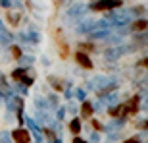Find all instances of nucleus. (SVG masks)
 Masks as SVG:
<instances>
[{
    "label": "nucleus",
    "mask_w": 148,
    "mask_h": 143,
    "mask_svg": "<svg viewBox=\"0 0 148 143\" xmlns=\"http://www.w3.org/2000/svg\"><path fill=\"white\" fill-rule=\"evenodd\" d=\"M123 2L125 0H94V2H88V12H106V14H110L114 10L123 8Z\"/></svg>",
    "instance_id": "obj_4"
},
{
    "label": "nucleus",
    "mask_w": 148,
    "mask_h": 143,
    "mask_svg": "<svg viewBox=\"0 0 148 143\" xmlns=\"http://www.w3.org/2000/svg\"><path fill=\"white\" fill-rule=\"evenodd\" d=\"M140 110H144V112H148V95H144L143 103H140Z\"/></svg>",
    "instance_id": "obj_39"
},
{
    "label": "nucleus",
    "mask_w": 148,
    "mask_h": 143,
    "mask_svg": "<svg viewBox=\"0 0 148 143\" xmlns=\"http://www.w3.org/2000/svg\"><path fill=\"white\" fill-rule=\"evenodd\" d=\"M73 60H75V64L79 68H83V70H92V68H94V62H92V58H90V54H85V52L75 50Z\"/></svg>",
    "instance_id": "obj_8"
},
{
    "label": "nucleus",
    "mask_w": 148,
    "mask_h": 143,
    "mask_svg": "<svg viewBox=\"0 0 148 143\" xmlns=\"http://www.w3.org/2000/svg\"><path fill=\"white\" fill-rule=\"evenodd\" d=\"M77 50L85 52V54H90V52H96V44L92 41H81V43H77Z\"/></svg>",
    "instance_id": "obj_23"
},
{
    "label": "nucleus",
    "mask_w": 148,
    "mask_h": 143,
    "mask_svg": "<svg viewBox=\"0 0 148 143\" xmlns=\"http://www.w3.org/2000/svg\"><path fill=\"white\" fill-rule=\"evenodd\" d=\"M146 17H148V4H146Z\"/></svg>",
    "instance_id": "obj_45"
},
{
    "label": "nucleus",
    "mask_w": 148,
    "mask_h": 143,
    "mask_svg": "<svg viewBox=\"0 0 148 143\" xmlns=\"http://www.w3.org/2000/svg\"><path fill=\"white\" fill-rule=\"evenodd\" d=\"M114 33V31H110V29H92L90 33H87V41H106V39L110 37V35Z\"/></svg>",
    "instance_id": "obj_16"
},
{
    "label": "nucleus",
    "mask_w": 148,
    "mask_h": 143,
    "mask_svg": "<svg viewBox=\"0 0 148 143\" xmlns=\"http://www.w3.org/2000/svg\"><path fill=\"white\" fill-rule=\"evenodd\" d=\"M106 112H108L112 118H125V120H127V114H125V106H123V103H117V105L110 106V108H106Z\"/></svg>",
    "instance_id": "obj_20"
},
{
    "label": "nucleus",
    "mask_w": 148,
    "mask_h": 143,
    "mask_svg": "<svg viewBox=\"0 0 148 143\" xmlns=\"http://www.w3.org/2000/svg\"><path fill=\"white\" fill-rule=\"evenodd\" d=\"M10 133H12V143H33V133L29 132L25 126L12 128Z\"/></svg>",
    "instance_id": "obj_5"
},
{
    "label": "nucleus",
    "mask_w": 148,
    "mask_h": 143,
    "mask_svg": "<svg viewBox=\"0 0 148 143\" xmlns=\"http://www.w3.org/2000/svg\"><path fill=\"white\" fill-rule=\"evenodd\" d=\"M12 91H14L16 95H19V97H23V99H25V97L29 95V89L25 87V85H21V83H14V87H12Z\"/></svg>",
    "instance_id": "obj_29"
},
{
    "label": "nucleus",
    "mask_w": 148,
    "mask_h": 143,
    "mask_svg": "<svg viewBox=\"0 0 148 143\" xmlns=\"http://www.w3.org/2000/svg\"><path fill=\"white\" fill-rule=\"evenodd\" d=\"M33 105H35V110H40V112H50L48 101H46V97H44V95H35Z\"/></svg>",
    "instance_id": "obj_21"
},
{
    "label": "nucleus",
    "mask_w": 148,
    "mask_h": 143,
    "mask_svg": "<svg viewBox=\"0 0 148 143\" xmlns=\"http://www.w3.org/2000/svg\"><path fill=\"white\" fill-rule=\"evenodd\" d=\"M106 19L112 22L114 29H121V27H129V25H131L133 16H131V12H129V8H119V10L110 12V14L106 16Z\"/></svg>",
    "instance_id": "obj_2"
},
{
    "label": "nucleus",
    "mask_w": 148,
    "mask_h": 143,
    "mask_svg": "<svg viewBox=\"0 0 148 143\" xmlns=\"http://www.w3.org/2000/svg\"><path fill=\"white\" fill-rule=\"evenodd\" d=\"M66 110H67V114H71V118H75V116H79V106L73 103V101H69L66 105Z\"/></svg>",
    "instance_id": "obj_32"
},
{
    "label": "nucleus",
    "mask_w": 148,
    "mask_h": 143,
    "mask_svg": "<svg viewBox=\"0 0 148 143\" xmlns=\"http://www.w3.org/2000/svg\"><path fill=\"white\" fill-rule=\"evenodd\" d=\"M0 101H2V97H0Z\"/></svg>",
    "instance_id": "obj_46"
},
{
    "label": "nucleus",
    "mask_w": 148,
    "mask_h": 143,
    "mask_svg": "<svg viewBox=\"0 0 148 143\" xmlns=\"http://www.w3.org/2000/svg\"><path fill=\"white\" fill-rule=\"evenodd\" d=\"M127 126L125 118H112L108 124H104V133L106 135H112V133H121V130Z\"/></svg>",
    "instance_id": "obj_7"
},
{
    "label": "nucleus",
    "mask_w": 148,
    "mask_h": 143,
    "mask_svg": "<svg viewBox=\"0 0 148 143\" xmlns=\"http://www.w3.org/2000/svg\"><path fill=\"white\" fill-rule=\"evenodd\" d=\"M87 14H88V4H85V2H71V4L66 6V10H64L66 22L73 23V27H75L81 19H85Z\"/></svg>",
    "instance_id": "obj_1"
},
{
    "label": "nucleus",
    "mask_w": 148,
    "mask_h": 143,
    "mask_svg": "<svg viewBox=\"0 0 148 143\" xmlns=\"http://www.w3.org/2000/svg\"><path fill=\"white\" fill-rule=\"evenodd\" d=\"M66 114H67V110H66V106H58V108H56L54 110V118H56V120H58V122H64V118H66Z\"/></svg>",
    "instance_id": "obj_33"
},
{
    "label": "nucleus",
    "mask_w": 148,
    "mask_h": 143,
    "mask_svg": "<svg viewBox=\"0 0 148 143\" xmlns=\"http://www.w3.org/2000/svg\"><path fill=\"white\" fill-rule=\"evenodd\" d=\"M46 97V101H48V106H50V112H54L58 106H60V97H58V93H48V95H44Z\"/></svg>",
    "instance_id": "obj_27"
},
{
    "label": "nucleus",
    "mask_w": 148,
    "mask_h": 143,
    "mask_svg": "<svg viewBox=\"0 0 148 143\" xmlns=\"http://www.w3.org/2000/svg\"><path fill=\"white\" fill-rule=\"evenodd\" d=\"M35 62H37V56L35 54H25V52H23V56L17 60V64H19L21 68H33Z\"/></svg>",
    "instance_id": "obj_25"
},
{
    "label": "nucleus",
    "mask_w": 148,
    "mask_h": 143,
    "mask_svg": "<svg viewBox=\"0 0 148 143\" xmlns=\"http://www.w3.org/2000/svg\"><path fill=\"white\" fill-rule=\"evenodd\" d=\"M137 66H138V68H144V70L148 72V56H144L143 60H138V62H137Z\"/></svg>",
    "instance_id": "obj_38"
},
{
    "label": "nucleus",
    "mask_w": 148,
    "mask_h": 143,
    "mask_svg": "<svg viewBox=\"0 0 148 143\" xmlns=\"http://www.w3.org/2000/svg\"><path fill=\"white\" fill-rule=\"evenodd\" d=\"M140 103H143V97H140V95H133V97H129V99L123 103L127 118H129V116H135V114H138V112H140Z\"/></svg>",
    "instance_id": "obj_6"
},
{
    "label": "nucleus",
    "mask_w": 148,
    "mask_h": 143,
    "mask_svg": "<svg viewBox=\"0 0 148 143\" xmlns=\"http://www.w3.org/2000/svg\"><path fill=\"white\" fill-rule=\"evenodd\" d=\"M54 143H64V139H62V135H58V137H56V141Z\"/></svg>",
    "instance_id": "obj_43"
},
{
    "label": "nucleus",
    "mask_w": 148,
    "mask_h": 143,
    "mask_svg": "<svg viewBox=\"0 0 148 143\" xmlns=\"http://www.w3.org/2000/svg\"><path fill=\"white\" fill-rule=\"evenodd\" d=\"M98 103L104 106V108H110V106H114V105L119 103V95L110 93V95H104V97H98Z\"/></svg>",
    "instance_id": "obj_19"
},
{
    "label": "nucleus",
    "mask_w": 148,
    "mask_h": 143,
    "mask_svg": "<svg viewBox=\"0 0 148 143\" xmlns=\"http://www.w3.org/2000/svg\"><path fill=\"white\" fill-rule=\"evenodd\" d=\"M90 126H92V132H98V133H104V124L96 118H90Z\"/></svg>",
    "instance_id": "obj_34"
},
{
    "label": "nucleus",
    "mask_w": 148,
    "mask_h": 143,
    "mask_svg": "<svg viewBox=\"0 0 148 143\" xmlns=\"http://www.w3.org/2000/svg\"><path fill=\"white\" fill-rule=\"evenodd\" d=\"M6 19L10 23V27H17V25H21V23H27V17H23V12H19V10L6 12Z\"/></svg>",
    "instance_id": "obj_10"
},
{
    "label": "nucleus",
    "mask_w": 148,
    "mask_h": 143,
    "mask_svg": "<svg viewBox=\"0 0 148 143\" xmlns=\"http://www.w3.org/2000/svg\"><path fill=\"white\" fill-rule=\"evenodd\" d=\"M102 143H117V141H114V139H110V137H108L106 141H102Z\"/></svg>",
    "instance_id": "obj_44"
},
{
    "label": "nucleus",
    "mask_w": 148,
    "mask_h": 143,
    "mask_svg": "<svg viewBox=\"0 0 148 143\" xmlns=\"http://www.w3.org/2000/svg\"><path fill=\"white\" fill-rule=\"evenodd\" d=\"M25 70H27V68H21V66L14 68V70L10 72V79L14 83H21V79L25 77Z\"/></svg>",
    "instance_id": "obj_24"
},
{
    "label": "nucleus",
    "mask_w": 148,
    "mask_h": 143,
    "mask_svg": "<svg viewBox=\"0 0 148 143\" xmlns=\"http://www.w3.org/2000/svg\"><path fill=\"white\" fill-rule=\"evenodd\" d=\"M8 50H10V56H12L16 62L23 56V49L19 47V44H10V47H8Z\"/></svg>",
    "instance_id": "obj_28"
},
{
    "label": "nucleus",
    "mask_w": 148,
    "mask_h": 143,
    "mask_svg": "<svg viewBox=\"0 0 148 143\" xmlns=\"http://www.w3.org/2000/svg\"><path fill=\"white\" fill-rule=\"evenodd\" d=\"M48 85L54 89V93H64L66 79H62V77H58V76H48Z\"/></svg>",
    "instance_id": "obj_18"
},
{
    "label": "nucleus",
    "mask_w": 148,
    "mask_h": 143,
    "mask_svg": "<svg viewBox=\"0 0 148 143\" xmlns=\"http://www.w3.org/2000/svg\"><path fill=\"white\" fill-rule=\"evenodd\" d=\"M73 99H77L79 103H85L87 101V91L83 87H75L73 89Z\"/></svg>",
    "instance_id": "obj_31"
},
{
    "label": "nucleus",
    "mask_w": 148,
    "mask_h": 143,
    "mask_svg": "<svg viewBox=\"0 0 148 143\" xmlns=\"http://www.w3.org/2000/svg\"><path fill=\"white\" fill-rule=\"evenodd\" d=\"M88 143H102V133L90 132V133H88Z\"/></svg>",
    "instance_id": "obj_36"
},
{
    "label": "nucleus",
    "mask_w": 148,
    "mask_h": 143,
    "mask_svg": "<svg viewBox=\"0 0 148 143\" xmlns=\"http://www.w3.org/2000/svg\"><path fill=\"white\" fill-rule=\"evenodd\" d=\"M135 47L133 44H119V47H108L104 50V60L106 62H117L119 58H123L125 54H131L135 52Z\"/></svg>",
    "instance_id": "obj_3"
},
{
    "label": "nucleus",
    "mask_w": 148,
    "mask_h": 143,
    "mask_svg": "<svg viewBox=\"0 0 148 143\" xmlns=\"http://www.w3.org/2000/svg\"><path fill=\"white\" fill-rule=\"evenodd\" d=\"M0 8L10 12V10H14V4H12V0H0Z\"/></svg>",
    "instance_id": "obj_37"
},
{
    "label": "nucleus",
    "mask_w": 148,
    "mask_h": 143,
    "mask_svg": "<svg viewBox=\"0 0 148 143\" xmlns=\"http://www.w3.org/2000/svg\"><path fill=\"white\" fill-rule=\"evenodd\" d=\"M129 12H131L133 19H137V17H146V4L133 6V8H129Z\"/></svg>",
    "instance_id": "obj_26"
},
{
    "label": "nucleus",
    "mask_w": 148,
    "mask_h": 143,
    "mask_svg": "<svg viewBox=\"0 0 148 143\" xmlns=\"http://www.w3.org/2000/svg\"><path fill=\"white\" fill-rule=\"evenodd\" d=\"M129 31H131V35L146 33L148 31V17H137V19H133L131 25H129Z\"/></svg>",
    "instance_id": "obj_9"
},
{
    "label": "nucleus",
    "mask_w": 148,
    "mask_h": 143,
    "mask_svg": "<svg viewBox=\"0 0 148 143\" xmlns=\"http://www.w3.org/2000/svg\"><path fill=\"white\" fill-rule=\"evenodd\" d=\"M14 91H12V85H10V81H8V77H6V74L2 70H0V97L2 99H10V97H14Z\"/></svg>",
    "instance_id": "obj_11"
},
{
    "label": "nucleus",
    "mask_w": 148,
    "mask_h": 143,
    "mask_svg": "<svg viewBox=\"0 0 148 143\" xmlns=\"http://www.w3.org/2000/svg\"><path fill=\"white\" fill-rule=\"evenodd\" d=\"M23 126L27 128V130H29L31 133H33V135H38V133H40V128L37 126V122L33 120V116L25 114V118H23Z\"/></svg>",
    "instance_id": "obj_22"
},
{
    "label": "nucleus",
    "mask_w": 148,
    "mask_h": 143,
    "mask_svg": "<svg viewBox=\"0 0 148 143\" xmlns=\"http://www.w3.org/2000/svg\"><path fill=\"white\" fill-rule=\"evenodd\" d=\"M40 64H42L44 68H48V66H50V58H48V56H44V54H42V56H40Z\"/></svg>",
    "instance_id": "obj_40"
},
{
    "label": "nucleus",
    "mask_w": 148,
    "mask_h": 143,
    "mask_svg": "<svg viewBox=\"0 0 148 143\" xmlns=\"http://www.w3.org/2000/svg\"><path fill=\"white\" fill-rule=\"evenodd\" d=\"M71 143H88L87 139H83L81 135H77V137H71Z\"/></svg>",
    "instance_id": "obj_42"
},
{
    "label": "nucleus",
    "mask_w": 148,
    "mask_h": 143,
    "mask_svg": "<svg viewBox=\"0 0 148 143\" xmlns=\"http://www.w3.org/2000/svg\"><path fill=\"white\" fill-rule=\"evenodd\" d=\"M94 17H85V19H81V22L75 25V33L77 35H87V33H90L92 31V27H94Z\"/></svg>",
    "instance_id": "obj_13"
},
{
    "label": "nucleus",
    "mask_w": 148,
    "mask_h": 143,
    "mask_svg": "<svg viewBox=\"0 0 148 143\" xmlns=\"http://www.w3.org/2000/svg\"><path fill=\"white\" fill-rule=\"evenodd\" d=\"M67 130H69V133H71L73 137H77V135L83 132V120L79 118V116L71 118V120L67 122Z\"/></svg>",
    "instance_id": "obj_17"
},
{
    "label": "nucleus",
    "mask_w": 148,
    "mask_h": 143,
    "mask_svg": "<svg viewBox=\"0 0 148 143\" xmlns=\"http://www.w3.org/2000/svg\"><path fill=\"white\" fill-rule=\"evenodd\" d=\"M25 33H27V39H29V43H31V47H37V44L42 43V35L38 31V25L31 23L29 29H25Z\"/></svg>",
    "instance_id": "obj_12"
},
{
    "label": "nucleus",
    "mask_w": 148,
    "mask_h": 143,
    "mask_svg": "<svg viewBox=\"0 0 148 143\" xmlns=\"http://www.w3.org/2000/svg\"><path fill=\"white\" fill-rule=\"evenodd\" d=\"M138 128H143L144 132L148 133V118H146V120H140V122H138Z\"/></svg>",
    "instance_id": "obj_41"
},
{
    "label": "nucleus",
    "mask_w": 148,
    "mask_h": 143,
    "mask_svg": "<svg viewBox=\"0 0 148 143\" xmlns=\"http://www.w3.org/2000/svg\"><path fill=\"white\" fill-rule=\"evenodd\" d=\"M146 135H148V133H146V132H143V133H137V135H131V137H125L121 143H144L143 139L146 137Z\"/></svg>",
    "instance_id": "obj_30"
},
{
    "label": "nucleus",
    "mask_w": 148,
    "mask_h": 143,
    "mask_svg": "<svg viewBox=\"0 0 148 143\" xmlns=\"http://www.w3.org/2000/svg\"><path fill=\"white\" fill-rule=\"evenodd\" d=\"M0 143H12L10 130H0Z\"/></svg>",
    "instance_id": "obj_35"
},
{
    "label": "nucleus",
    "mask_w": 148,
    "mask_h": 143,
    "mask_svg": "<svg viewBox=\"0 0 148 143\" xmlns=\"http://www.w3.org/2000/svg\"><path fill=\"white\" fill-rule=\"evenodd\" d=\"M0 44H2V47L14 44V33H10V29L4 25L2 19H0Z\"/></svg>",
    "instance_id": "obj_15"
},
{
    "label": "nucleus",
    "mask_w": 148,
    "mask_h": 143,
    "mask_svg": "<svg viewBox=\"0 0 148 143\" xmlns=\"http://www.w3.org/2000/svg\"><path fill=\"white\" fill-rule=\"evenodd\" d=\"M94 116V106H92V101H85V103H81V106H79V118L81 120H90Z\"/></svg>",
    "instance_id": "obj_14"
}]
</instances>
